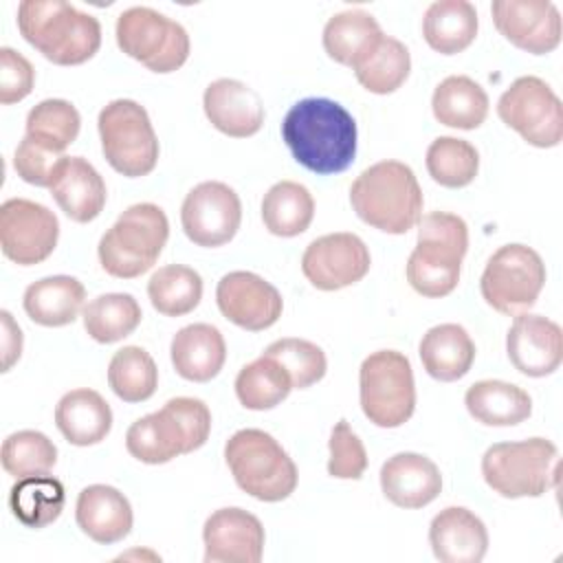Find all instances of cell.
<instances>
[{"label":"cell","instance_id":"cell-1","mask_svg":"<svg viewBox=\"0 0 563 563\" xmlns=\"http://www.w3.org/2000/svg\"><path fill=\"white\" fill-rule=\"evenodd\" d=\"M282 139L292 158L314 174L345 172L356 156V121L336 101L308 97L284 117Z\"/></svg>","mask_w":563,"mask_h":563},{"label":"cell","instance_id":"cell-2","mask_svg":"<svg viewBox=\"0 0 563 563\" xmlns=\"http://www.w3.org/2000/svg\"><path fill=\"white\" fill-rule=\"evenodd\" d=\"M18 29L33 48L57 66L84 64L101 46L99 20L64 0H22Z\"/></svg>","mask_w":563,"mask_h":563},{"label":"cell","instance_id":"cell-3","mask_svg":"<svg viewBox=\"0 0 563 563\" xmlns=\"http://www.w3.org/2000/svg\"><path fill=\"white\" fill-rule=\"evenodd\" d=\"M356 216L385 233L402 235L422 218V189L413 169L400 161H380L363 169L350 187Z\"/></svg>","mask_w":563,"mask_h":563},{"label":"cell","instance_id":"cell-4","mask_svg":"<svg viewBox=\"0 0 563 563\" xmlns=\"http://www.w3.org/2000/svg\"><path fill=\"white\" fill-rule=\"evenodd\" d=\"M468 249L466 222L446 211L418 220V242L407 260V282L422 297H444L460 282L462 257Z\"/></svg>","mask_w":563,"mask_h":563},{"label":"cell","instance_id":"cell-5","mask_svg":"<svg viewBox=\"0 0 563 563\" xmlns=\"http://www.w3.org/2000/svg\"><path fill=\"white\" fill-rule=\"evenodd\" d=\"M167 238L169 222L158 205H132L101 235L99 262L108 275L134 279L156 264Z\"/></svg>","mask_w":563,"mask_h":563},{"label":"cell","instance_id":"cell-6","mask_svg":"<svg viewBox=\"0 0 563 563\" xmlns=\"http://www.w3.org/2000/svg\"><path fill=\"white\" fill-rule=\"evenodd\" d=\"M235 484L260 501H282L297 488V466L282 444L262 429H240L224 444Z\"/></svg>","mask_w":563,"mask_h":563},{"label":"cell","instance_id":"cell-7","mask_svg":"<svg viewBox=\"0 0 563 563\" xmlns=\"http://www.w3.org/2000/svg\"><path fill=\"white\" fill-rule=\"evenodd\" d=\"M556 446L545 438L497 442L482 457L484 482L506 499L541 497L556 482Z\"/></svg>","mask_w":563,"mask_h":563},{"label":"cell","instance_id":"cell-8","mask_svg":"<svg viewBox=\"0 0 563 563\" xmlns=\"http://www.w3.org/2000/svg\"><path fill=\"white\" fill-rule=\"evenodd\" d=\"M361 409L369 422L383 429L405 424L416 409L411 363L402 352H372L358 369Z\"/></svg>","mask_w":563,"mask_h":563},{"label":"cell","instance_id":"cell-9","mask_svg":"<svg viewBox=\"0 0 563 563\" xmlns=\"http://www.w3.org/2000/svg\"><path fill=\"white\" fill-rule=\"evenodd\" d=\"M101 152L128 178L147 176L158 163V139L147 110L132 99L110 101L97 119Z\"/></svg>","mask_w":563,"mask_h":563},{"label":"cell","instance_id":"cell-10","mask_svg":"<svg viewBox=\"0 0 563 563\" xmlns=\"http://www.w3.org/2000/svg\"><path fill=\"white\" fill-rule=\"evenodd\" d=\"M119 48L154 73L178 70L189 57V35L185 26L156 9L130 7L117 18Z\"/></svg>","mask_w":563,"mask_h":563},{"label":"cell","instance_id":"cell-11","mask_svg":"<svg viewBox=\"0 0 563 563\" xmlns=\"http://www.w3.org/2000/svg\"><path fill=\"white\" fill-rule=\"evenodd\" d=\"M545 286V264L541 255L526 244H506L497 249L479 279L484 301L501 314L528 312Z\"/></svg>","mask_w":563,"mask_h":563},{"label":"cell","instance_id":"cell-12","mask_svg":"<svg viewBox=\"0 0 563 563\" xmlns=\"http://www.w3.org/2000/svg\"><path fill=\"white\" fill-rule=\"evenodd\" d=\"M499 119L534 147H556L563 139V106L539 77L515 79L497 101Z\"/></svg>","mask_w":563,"mask_h":563},{"label":"cell","instance_id":"cell-13","mask_svg":"<svg viewBox=\"0 0 563 563\" xmlns=\"http://www.w3.org/2000/svg\"><path fill=\"white\" fill-rule=\"evenodd\" d=\"M57 216L33 200L9 198L0 205V246L20 266L44 262L57 246Z\"/></svg>","mask_w":563,"mask_h":563},{"label":"cell","instance_id":"cell-14","mask_svg":"<svg viewBox=\"0 0 563 563\" xmlns=\"http://www.w3.org/2000/svg\"><path fill=\"white\" fill-rule=\"evenodd\" d=\"M242 202L235 189L220 180L196 185L183 200L180 224L185 235L198 246H222L238 233Z\"/></svg>","mask_w":563,"mask_h":563},{"label":"cell","instance_id":"cell-15","mask_svg":"<svg viewBox=\"0 0 563 563\" xmlns=\"http://www.w3.org/2000/svg\"><path fill=\"white\" fill-rule=\"evenodd\" d=\"M369 264L372 257L365 242L347 231L312 240L301 255V271L319 290H339L361 282Z\"/></svg>","mask_w":563,"mask_h":563},{"label":"cell","instance_id":"cell-16","mask_svg":"<svg viewBox=\"0 0 563 563\" xmlns=\"http://www.w3.org/2000/svg\"><path fill=\"white\" fill-rule=\"evenodd\" d=\"M216 301L224 319L251 332L275 325L284 310L279 290L264 277L249 271L227 273L218 282Z\"/></svg>","mask_w":563,"mask_h":563},{"label":"cell","instance_id":"cell-17","mask_svg":"<svg viewBox=\"0 0 563 563\" xmlns=\"http://www.w3.org/2000/svg\"><path fill=\"white\" fill-rule=\"evenodd\" d=\"M490 13L497 31L526 53L545 55L561 44V13L550 0H495Z\"/></svg>","mask_w":563,"mask_h":563},{"label":"cell","instance_id":"cell-18","mask_svg":"<svg viewBox=\"0 0 563 563\" xmlns=\"http://www.w3.org/2000/svg\"><path fill=\"white\" fill-rule=\"evenodd\" d=\"M207 563H257L264 554V526L244 508H220L202 528Z\"/></svg>","mask_w":563,"mask_h":563},{"label":"cell","instance_id":"cell-19","mask_svg":"<svg viewBox=\"0 0 563 563\" xmlns=\"http://www.w3.org/2000/svg\"><path fill=\"white\" fill-rule=\"evenodd\" d=\"M506 352L517 372L532 378L548 376L563 361L561 325L541 314H517L506 334Z\"/></svg>","mask_w":563,"mask_h":563},{"label":"cell","instance_id":"cell-20","mask_svg":"<svg viewBox=\"0 0 563 563\" xmlns=\"http://www.w3.org/2000/svg\"><path fill=\"white\" fill-rule=\"evenodd\" d=\"M202 108L216 130L233 139H246L260 132L264 123V103L260 95L238 79H216L202 95Z\"/></svg>","mask_w":563,"mask_h":563},{"label":"cell","instance_id":"cell-21","mask_svg":"<svg viewBox=\"0 0 563 563\" xmlns=\"http://www.w3.org/2000/svg\"><path fill=\"white\" fill-rule=\"evenodd\" d=\"M48 189L59 209L81 224L95 220L108 198L101 174L81 156H62Z\"/></svg>","mask_w":563,"mask_h":563},{"label":"cell","instance_id":"cell-22","mask_svg":"<svg viewBox=\"0 0 563 563\" xmlns=\"http://www.w3.org/2000/svg\"><path fill=\"white\" fill-rule=\"evenodd\" d=\"M383 495L398 508H422L442 490L435 462L420 453H396L380 466Z\"/></svg>","mask_w":563,"mask_h":563},{"label":"cell","instance_id":"cell-23","mask_svg":"<svg viewBox=\"0 0 563 563\" xmlns=\"http://www.w3.org/2000/svg\"><path fill=\"white\" fill-rule=\"evenodd\" d=\"M429 543L442 563H479L488 550V532L475 512L449 506L433 517Z\"/></svg>","mask_w":563,"mask_h":563},{"label":"cell","instance_id":"cell-24","mask_svg":"<svg viewBox=\"0 0 563 563\" xmlns=\"http://www.w3.org/2000/svg\"><path fill=\"white\" fill-rule=\"evenodd\" d=\"M75 519L92 541L110 545L125 539L132 530V506L114 486L92 484L77 495Z\"/></svg>","mask_w":563,"mask_h":563},{"label":"cell","instance_id":"cell-25","mask_svg":"<svg viewBox=\"0 0 563 563\" xmlns=\"http://www.w3.org/2000/svg\"><path fill=\"white\" fill-rule=\"evenodd\" d=\"M172 365L185 380L207 383L216 378L227 361L224 336L216 325L191 323L172 339Z\"/></svg>","mask_w":563,"mask_h":563},{"label":"cell","instance_id":"cell-26","mask_svg":"<svg viewBox=\"0 0 563 563\" xmlns=\"http://www.w3.org/2000/svg\"><path fill=\"white\" fill-rule=\"evenodd\" d=\"M125 449L145 464H165L189 453L187 433L176 413L163 405L158 411L134 420L125 433Z\"/></svg>","mask_w":563,"mask_h":563},{"label":"cell","instance_id":"cell-27","mask_svg":"<svg viewBox=\"0 0 563 563\" xmlns=\"http://www.w3.org/2000/svg\"><path fill=\"white\" fill-rule=\"evenodd\" d=\"M59 433L75 446H92L112 429V409L95 389L79 387L64 394L55 407Z\"/></svg>","mask_w":563,"mask_h":563},{"label":"cell","instance_id":"cell-28","mask_svg":"<svg viewBox=\"0 0 563 563\" xmlns=\"http://www.w3.org/2000/svg\"><path fill=\"white\" fill-rule=\"evenodd\" d=\"M86 288L77 277L53 275L33 282L24 290V312L44 328H62L73 323L84 312Z\"/></svg>","mask_w":563,"mask_h":563},{"label":"cell","instance_id":"cell-29","mask_svg":"<svg viewBox=\"0 0 563 563\" xmlns=\"http://www.w3.org/2000/svg\"><path fill=\"white\" fill-rule=\"evenodd\" d=\"M427 374L442 383L460 380L475 361V343L457 323H440L427 330L418 347Z\"/></svg>","mask_w":563,"mask_h":563},{"label":"cell","instance_id":"cell-30","mask_svg":"<svg viewBox=\"0 0 563 563\" xmlns=\"http://www.w3.org/2000/svg\"><path fill=\"white\" fill-rule=\"evenodd\" d=\"M383 29L376 18L361 9L334 13L323 26L325 53L352 70L376 48L383 37Z\"/></svg>","mask_w":563,"mask_h":563},{"label":"cell","instance_id":"cell-31","mask_svg":"<svg viewBox=\"0 0 563 563\" xmlns=\"http://www.w3.org/2000/svg\"><path fill=\"white\" fill-rule=\"evenodd\" d=\"M468 413L486 427H512L530 418L532 398L519 385L506 380H477L466 389Z\"/></svg>","mask_w":563,"mask_h":563},{"label":"cell","instance_id":"cell-32","mask_svg":"<svg viewBox=\"0 0 563 563\" xmlns=\"http://www.w3.org/2000/svg\"><path fill=\"white\" fill-rule=\"evenodd\" d=\"M477 11L468 0H435L422 18L427 44L442 55H455L468 48L477 35Z\"/></svg>","mask_w":563,"mask_h":563},{"label":"cell","instance_id":"cell-33","mask_svg":"<svg viewBox=\"0 0 563 563\" xmlns=\"http://www.w3.org/2000/svg\"><path fill=\"white\" fill-rule=\"evenodd\" d=\"M488 95L486 90L466 75H451L438 84L431 97L433 117L457 130H475L488 117Z\"/></svg>","mask_w":563,"mask_h":563},{"label":"cell","instance_id":"cell-34","mask_svg":"<svg viewBox=\"0 0 563 563\" xmlns=\"http://www.w3.org/2000/svg\"><path fill=\"white\" fill-rule=\"evenodd\" d=\"M312 218L314 200L303 185L295 180H279L264 194L262 220L273 235L295 238L310 227Z\"/></svg>","mask_w":563,"mask_h":563},{"label":"cell","instance_id":"cell-35","mask_svg":"<svg viewBox=\"0 0 563 563\" xmlns=\"http://www.w3.org/2000/svg\"><path fill=\"white\" fill-rule=\"evenodd\" d=\"M64 486L57 477L33 475L18 479L9 490L11 515L26 528H44L64 510Z\"/></svg>","mask_w":563,"mask_h":563},{"label":"cell","instance_id":"cell-36","mask_svg":"<svg viewBox=\"0 0 563 563\" xmlns=\"http://www.w3.org/2000/svg\"><path fill=\"white\" fill-rule=\"evenodd\" d=\"M84 328L97 343H117L141 323V306L128 292L99 295L84 306Z\"/></svg>","mask_w":563,"mask_h":563},{"label":"cell","instance_id":"cell-37","mask_svg":"<svg viewBox=\"0 0 563 563\" xmlns=\"http://www.w3.org/2000/svg\"><path fill=\"white\" fill-rule=\"evenodd\" d=\"M290 389L292 380L288 372L266 354L244 365L235 378L238 400L253 411L277 407L290 394Z\"/></svg>","mask_w":563,"mask_h":563},{"label":"cell","instance_id":"cell-38","mask_svg":"<svg viewBox=\"0 0 563 563\" xmlns=\"http://www.w3.org/2000/svg\"><path fill=\"white\" fill-rule=\"evenodd\" d=\"M147 297L161 314L183 317L200 303L202 277L189 266L167 264L150 277Z\"/></svg>","mask_w":563,"mask_h":563},{"label":"cell","instance_id":"cell-39","mask_svg":"<svg viewBox=\"0 0 563 563\" xmlns=\"http://www.w3.org/2000/svg\"><path fill=\"white\" fill-rule=\"evenodd\" d=\"M108 385L125 402H143L158 387V369L154 358L139 345L117 350L108 365Z\"/></svg>","mask_w":563,"mask_h":563},{"label":"cell","instance_id":"cell-40","mask_svg":"<svg viewBox=\"0 0 563 563\" xmlns=\"http://www.w3.org/2000/svg\"><path fill=\"white\" fill-rule=\"evenodd\" d=\"M81 117L66 99H44L26 114V136L40 147L62 154L79 134Z\"/></svg>","mask_w":563,"mask_h":563},{"label":"cell","instance_id":"cell-41","mask_svg":"<svg viewBox=\"0 0 563 563\" xmlns=\"http://www.w3.org/2000/svg\"><path fill=\"white\" fill-rule=\"evenodd\" d=\"M411 70V57L407 46L389 35H383L376 48L354 68L356 81L374 92L389 95L398 90Z\"/></svg>","mask_w":563,"mask_h":563},{"label":"cell","instance_id":"cell-42","mask_svg":"<svg viewBox=\"0 0 563 563\" xmlns=\"http://www.w3.org/2000/svg\"><path fill=\"white\" fill-rule=\"evenodd\" d=\"M427 172L438 185L460 189L475 180L479 172V154L464 139L438 136L427 150Z\"/></svg>","mask_w":563,"mask_h":563},{"label":"cell","instance_id":"cell-43","mask_svg":"<svg viewBox=\"0 0 563 563\" xmlns=\"http://www.w3.org/2000/svg\"><path fill=\"white\" fill-rule=\"evenodd\" d=\"M0 462L15 479L48 475L57 462V446L40 431H15L2 442Z\"/></svg>","mask_w":563,"mask_h":563},{"label":"cell","instance_id":"cell-44","mask_svg":"<svg viewBox=\"0 0 563 563\" xmlns=\"http://www.w3.org/2000/svg\"><path fill=\"white\" fill-rule=\"evenodd\" d=\"M264 354L275 358L288 372L292 380V389H306L319 383L328 369L323 350L306 339H295V336L277 339L264 350Z\"/></svg>","mask_w":563,"mask_h":563},{"label":"cell","instance_id":"cell-45","mask_svg":"<svg viewBox=\"0 0 563 563\" xmlns=\"http://www.w3.org/2000/svg\"><path fill=\"white\" fill-rule=\"evenodd\" d=\"M328 473L336 479H358L367 468V453L347 420H339L330 433Z\"/></svg>","mask_w":563,"mask_h":563},{"label":"cell","instance_id":"cell-46","mask_svg":"<svg viewBox=\"0 0 563 563\" xmlns=\"http://www.w3.org/2000/svg\"><path fill=\"white\" fill-rule=\"evenodd\" d=\"M33 84H35V70L31 62L22 53L9 46H2L0 48V103L11 106L22 101L24 97L31 95Z\"/></svg>","mask_w":563,"mask_h":563},{"label":"cell","instance_id":"cell-47","mask_svg":"<svg viewBox=\"0 0 563 563\" xmlns=\"http://www.w3.org/2000/svg\"><path fill=\"white\" fill-rule=\"evenodd\" d=\"M64 154H53L24 136L13 154V167L18 176L35 187H51L55 167Z\"/></svg>","mask_w":563,"mask_h":563},{"label":"cell","instance_id":"cell-48","mask_svg":"<svg viewBox=\"0 0 563 563\" xmlns=\"http://www.w3.org/2000/svg\"><path fill=\"white\" fill-rule=\"evenodd\" d=\"M176 418L180 420L185 433H187V442H189V453L200 449L209 433H211V411L209 407L198 400V398H189V396H178L165 402Z\"/></svg>","mask_w":563,"mask_h":563},{"label":"cell","instance_id":"cell-49","mask_svg":"<svg viewBox=\"0 0 563 563\" xmlns=\"http://www.w3.org/2000/svg\"><path fill=\"white\" fill-rule=\"evenodd\" d=\"M2 321V372H9L22 354V330L9 310L0 312Z\"/></svg>","mask_w":563,"mask_h":563}]
</instances>
